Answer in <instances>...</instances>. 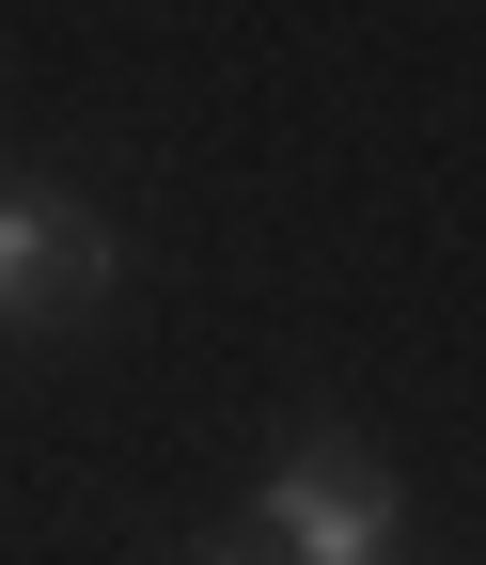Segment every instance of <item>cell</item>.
Returning a JSON list of instances; mask_svg holds the SVG:
<instances>
[{
	"label": "cell",
	"instance_id": "2",
	"mask_svg": "<svg viewBox=\"0 0 486 565\" xmlns=\"http://www.w3.org/2000/svg\"><path fill=\"white\" fill-rule=\"evenodd\" d=\"M251 519H267V534H251L267 565H392V519H408V487H392V456H377V440L314 424V440H283V456H267Z\"/></svg>",
	"mask_w": 486,
	"mask_h": 565
},
{
	"label": "cell",
	"instance_id": "3",
	"mask_svg": "<svg viewBox=\"0 0 486 565\" xmlns=\"http://www.w3.org/2000/svg\"><path fill=\"white\" fill-rule=\"evenodd\" d=\"M204 565H267V550H251V534H236V550H204Z\"/></svg>",
	"mask_w": 486,
	"mask_h": 565
},
{
	"label": "cell",
	"instance_id": "1",
	"mask_svg": "<svg viewBox=\"0 0 486 565\" xmlns=\"http://www.w3.org/2000/svg\"><path fill=\"white\" fill-rule=\"evenodd\" d=\"M110 282H126V236H110L63 173H17V158H0V345L95 330Z\"/></svg>",
	"mask_w": 486,
	"mask_h": 565
}]
</instances>
